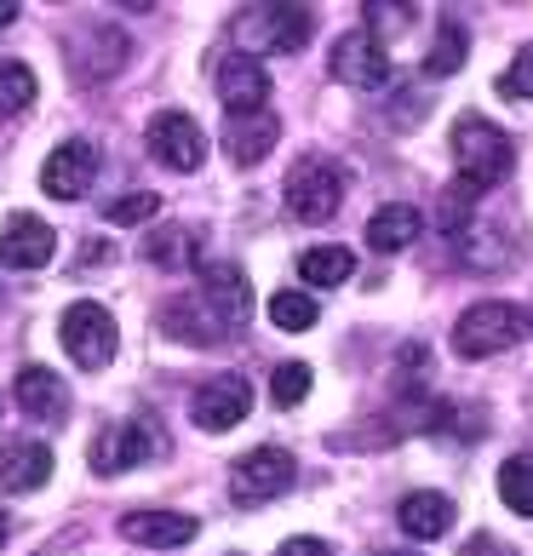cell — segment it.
Returning a JSON list of instances; mask_svg holds the SVG:
<instances>
[{
	"label": "cell",
	"instance_id": "cell-3",
	"mask_svg": "<svg viewBox=\"0 0 533 556\" xmlns=\"http://www.w3.org/2000/svg\"><path fill=\"white\" fill-rule=\"evenodd\" d=\"M522 333H528V316L517 311V304L482 299V304H470V311L459 316V327H454V350H459L465 362H482V356H499V350L522 344Z\"/></svg>",
	"mask_w": 533,
	"mask_h": 556
},
{
	"label": "cell",
	"instance_id": "cell-8",
	"mask_svg": "<svg viewBox=\"0 0 533 556\" xmlns=\"http://www.w3.org/2000/svg\"><path fill=\"white\" fill-rule=\"evenodd\" d=\"M143 143H150V155L173 173H195L201 161H207V132H201L183 110H161L150 121V132H143Z\"/></svg>",
	"mask_w": 533,
	"mask_h": 556
},
{
	"label": "cell",
	"instance_id": "cell-34",
	"mask_svg": "<svg viewBox=\"0 0 533 556\" xmlns=\"http://www.w3.org/2000/svg\"><path fill=\"white\" fill-rule=\"evenodd\" d=\"M7 24H17V7H12V0H0V29H7Z\"/></svg>",
	"mask_w": 533,
	"mask_h": 556
},
{
	"label": "cell",
	"instance_id": "cell-18",
	"mask_svg": "<svg viewBox=\"0 0 533 556\" xmlns=\"http://www.w3.org/2000/svg\"><path fill=\"white\" fill-rule=\"evenodd\" d=\"M52 477V447L47 442H7L0 447V488L7 493H35Z\"/></svg>",
	"mask_w": 533,
	"mask_h": 556
},
{
	"label": "cell",
	"instance_id": "cell-32",
	"mask_svg": "<svg viewBox=\"0 0 533 556\" xmlns=\"http://www.w3.org/2000/svg\"><path fill=\"white\" fill-rule=\"evenodd\" d=\"M276 556H333V551H327L321 540H310V533H299V540H287Z\"/></svg>",
	"mask_w": 533,
	"mask_h": 556
},
{
	"label": "cell",
	"instance_id": "cell-14",
	"mask_svg": "<svg viewBox=\"0 0 533 556\" xmlns=\"http://www.w3.org/2000/svg\"><path fill=\"white\" fill-rule=\"evenodd\" d=\"M52 253H58V236H52V224L35 218V213H17L7 230H0V258H7L12 270H40V264H52Z\"/></svg>",
	"mask_w": 533,
	"mask_h": 556
},
{
	"label": "cell",
	"instance_id": "cell-1",
	"mask_svg": "<svg viewBox=\"0 0 533 556\" xmlns=\"http://www.w3.org/2000/svg\"><path fill=\"white\" fill-rule=\"evenodd\" d=\"M454 161H459V184H470V190H494V184L510 178V167H517V143L505 138V127H494V121L482 115H465L454 121Z\"/></svg>",
	"mask_w": 533,
	"mask_h": 556
},
{
	"label": "cell",
	"instance_id": "cell-19",
	"mask_svg": "<svg viewBox=\"0 0 533 556\" xmlns=\"http://www.w3.org/2000/svg\"><path fill=\"white\" fill-rule=\"evenodd\" d=\"M396 522L414 533V540H442V533L454 528V500H447V493H407Z\"/></svg>",
	"mask_w": 533,
	"mask_h": 556
},
{
	"label": "cell",
	"instance_id": "cell-13",
	"mask_svg": "<svg viewBox=\"0 0 533 556\" xmlns=\"http://www.w3.org/2000/svg\"><path fill=\"white\" fill-rule=\"evenodd\" d=\"M218 98H224V110L236 115H258L264 104H270V75H264L258 58H224L218 64Z\"/></svg>",
	"mask_w": 533,
	"mask_h": 556
},
{
	"label": "cell",
	"instance_id": "cell-26",
	"mask_svg": "<svg viewBox=\"0 0 533 556\" xmlns=\"http://www.w3.org/2000/svg\"><path fill=\"white\" fill-rule=\"evenodd\" d=\"M270 321L281 327V333H310V327L321 321V311H316V299L281 287V293H270Z\"/></svg>",
	"mask_w": 533,
	"mask_h": 556
},
{
	"label": "cell",
	"instance_id": "cell-17",
	"mask_svg": "<svg viewBox=\"0 0 533 556\" xmlns=\"http://www.w3.org/2000/svg\"><path fill=\"white\" fill-rule=\"evenodd\" d=\"M276 138H281V121L276 115H236L230 127H224V155L236 161V167H253V161H264L276 150Z\"/></svg>",
	"mask_w": 533,
	"mask_h": 556
},
{
	"label": "cell",
	"instance_id": "cell-31",
	"mask_svg": "<svg viewBox=\"0 0 533 556\" xmlns=\"http://www.w3.org/2000/svg\"><path fill=\"white\" fill-rule=\"evenodd\" d=\"M470 201H477V190H470V184H454V190L442 195V224H447V230L470 224Z\"/></svg>",
	"mask_w": 533,
	"mask_h": 556
},
{
	"label": "cell",
	"instance_id": "cell-2",
	"mask_svg": "<svg viewBox=\"0 0 533 556\" xmlns=\"http://www.w3.org/2000/svg\"><path fill=\"white\" fill-rule=\"evenodd\" d=\"M316 35V12L310 7H248L236 12V47L241 58H264V52H299Z\"/></svg>",
	"mask_w": 533,
	"mask_h": 556
},
{
	"label": "cell",
	"instance_id": "cell-15",
	"mask_svg": "<svg viewBox=\"0 0 533 556\" xmlns=\"http://www.w3.org/2000/svg\"><path fill=\"white\" fill-rule=\"evenodd\" d=\"M195 528H201V522L183 517V510H127V517H120V533H127L132 545H150V551L190 545Z\"/></svg>",
	"mask_w": 533,
	"mask_h": 556
},
{
	"label": "cell",
	"instance_id": "cell-16",
	"mask_svg": "<svg viewBox=\"0 0 533 556\" xmlns=\"http://www.w3.org/2000/svg\"><path fill=\"white\" fill-rule=\"evenodd\" d=\"M17 407L40 425H58L69 414V390L52 367H24V374H17Z\"/></svg>",
	"mask_w": 533,
	"mask_h": 556
},
{
	"label": "cell",
	"instance_id": "cell-20",
	"mask_svg": "<svg viewBox=\"0 0 533 556\" xmlns=\"http://www.w3.org/2000/svg\"><path fill=\"white\" fill-rule=\"evenodd\" d=\"M419 241V207H379L373 218H367V247L373 253H402V247Z\"/></svg>",
	"mask_w": 533,
	"mask_h": 556
},
{
	"label": "cell",
	"instance_id": "cell-12",
	"mask_svg": "<svg viewBox=\"0 0 533 556\" xmlns=\"http://www.w3.org/2000/svg\"><path fill=\"white\" fill-rule=\"evenodd\" d=\"M155 453V430L143 419H127V425H104L92 437V470L98 477H120V470L143 465Z\"/></svg>",
	"mask_w": 533,
	"mask_h": 556
},
{
	"label": "cell",
	"instance_id": "cell-30",
	"mask_svg": "<svg viewBox=\"0 0 533 556\" xmlns=\"http://www.w3.org/2000/svg\"><path fill=\"white\" fill-rule=\"evenodd\" d=\"M499 92H505V98H533V47H522L517 64L499 75Z\"/></svg>",
	"mask_w": 533,
	"mask_h": 556
},
{
	"label": "cell",
	"instance_id": "cell-7",
	"mask_svg": "<svg viewBox=\"0 0 533 556\" xmlns=\"http://www.w3.org/2000/svg\"><path fill=\"white\" fill-rule=\"evenodd\" d=\"M201 304H207V316L224 327V333L248 327V316H253V281H248V270L230 264V258H207V264H201Z\"/></svg>",
	"mask_w": 533,
	"mask_h": 556
},
{
	"label": "cell",
	"instance_id": "cell-27",
	"mask_svg": "<svg viewBox=\"0 0 533 556\" xmlns=\"http://www.w3.org/2000/svg\"><path fill=\"white\" fill-rule=\"evenodd\" d=\"M190 247H195L190 230H155L143 241V258L161 264V270H183V264H190Z\"/></svg>",
	"mask_w": 533,
	"mask_h": 556
},
{
	"label": "cell",
	"instance_id": "cell-28",
	"mask_svg": "<svg viewBox=\"0 0 533 556\" xmlns=\"http://www.w3.org/2000/svg\"><path fill=\"white\" fill-rule=\"evenodd\" d=\"M310 367L304 362H281L276 367V379H270V396H276V407H299L304 396H310Z\"/></svg>",
	"mask_w": 533,
	"mask_h": 556
},
{
	"label": "cell",
	"instance_id": "cell-6",
	"mask_svg": "<svg viewBox=\"0 0 533 556\" xmlns=\"http://www.w3.org/2000/svg\"><path fill=\"white\" fill-rule=\"evenodd\" d=\"M344 201V173L333 167V161H299L293 173H287V207H293V218L304 224H327L339 213Z\"/></svg>",
	"mask_w": 533,
	"mask_h": 556
},
{
	"label": "cell",
	"instance_id": "cell-11",
	"mask_svg": "<svg viewBox=\"0 0 533 556\" xmlns=\"http://www.w3.org/2000/svg\"><path fill=\"white\" fill-rule=\"evenodd\" d=\"M92 178H98V150L87 138H69V143H58V150L47 155V167H40V190L58 195V201H80L92 190Z\"/></svg>",
	"mask_w": 533,
	"mask_h": 556
},
{
	"label": "cell",
	"instance_id": "cell-36",
	"mask_svg": "<svg viewBox=\"0 0 533 556\" xmlns=\"http://www.w3.org/2000/svg\"><path fill=\"white\" fill-rule=\"evenodd\" d=\"M391 556H419V551H391Z\"/></svg>",
	"mask_w": 533,
	"mask_h": 556
},
{
	"label": "cell",
	"instance_id": "cell-24",
	"mask_svg": "<svg viewBox=\"0 0 533 556\" xmlns=\"http://www.w3.org/2000/svg\"><path fill=\"white\" fill-rule=\"evenodd\" d=\"M499 500L517 517H533V453H510L499 465Z\"/></svg>",
	"mask_w": 533,
	"mask_h": 556
},
{
	"label": "cell",
	"instance_id": "cell-21",
	"mask_svg": "<svg viewBox=\"0 0 533 556\" xmlns=\"http://www.w3.org/2000/svg\"><path fill=\"white\" fill-rule=\"evenodd\" d=\"M161 327H167L178 344H218L224 339V327L207 316V304H201V299H173L167 311H161Z\"/></svg>",
	"mask_w": 533,
	"mask_h": 556
},
{
	"label": "cell",
	"instance_id": "cell-23",
	"mask_svg": "<svg viewBox=\"0 0 533 556\" xmlns=\"http://www.w3.org/2000/svg\"><path fill=\"white\" fill-rule=\"evenodd\" d=\"M351 270H356L351 247H310V253H299V276L310 287H339V281H351Z\"/></svg>",
	"mask_w": 533,
	"mask_h": 556
},
{
	"label": "cell",
	"instance_id": "cell-4",
	"mask_svg": "<svg viewBox=\"0 0 533 556\" xmlns=\"http://www.w3.org/2000/svg\"><path fill=\"white\" fill-rule=\"evenodd\" d=\"M299 482V459L287 447H253V453H241L236 470H230V500L236 505H270L281 500L287 488Z\"/></svg>",
	"mask_w": 533,
	"mask_h": 556
},
{
	"label": "cell",
	"instance_id": "cell-29",
	"mask_svg": "<svg viewBox=\"0 0 533 556\" xmlns=\"http://www.w3.org/2000/svg\"><path fill=\"white\" fill-rule=\"evenodd\" d=\"M155 213H161V195L155 190H127V195H115L110 207H104L110 224H150Z\"/></svg>",
	"mask_w": 533,
	"mask_h": 556
},
{
	"label": "cell",
	"instance_id": "cell-5",
	"mask_svg": "<svg viewBox=\"0 0 533 556\" xmlns=\"http://www.w3.org/2000/svg\"><path fill=\"white\" fill-rule=\"evenodd\" d=\"M58 333H64V350L75 356V367H87V374H98V367H110L115 362V316L104 311V304H92V299H80L64 311V321H58Z\"/></svg>",
	"mask_w": 533,
	"mask_h": 556
},
{
	"label": "cell",
	"instance_id": "cell-35",
	"mask_svg": "<svg viewBox=\"0 0 533 556\" xmlns=\"http://www.w3.org/2000/svg\"><path fill=\"white\" fill-rule=\"evenodd\" d=\"M7 533H12V517H7V510H0V545H7Z\"/></svg>",
	"mask_w": 533,
	"mask_h": 556
},
{
	"label": "cell",
	"instance_id": "cell-10",
	"mask_svg": "<svg viewBox=\"0 0 533 556\" xmlns=\"http://www.w3.org/2000/svg\"><path fill=\"white\" fill-rule=\"evenodd\" d=\"M253 414V384L241 379V374H218L195 390V402H190V419L201 430H236L241 419Z\"/></svg>",
	"mask_w": 533,
	"mask_h": 556
},
{
	"label": "cell",
	"instance_id": "cell-9",
	"mask_svg": "<svg viewBox=\"0 0 533 556\" xmlns=\"http://www.w3.org/2000/svg\"><path fill=\"white\" fill-rule=\"evenodd\" d=\"M333 75L361 87V92H379L384 80H391V52H384V40L373 29H351V35H339V47H333Z\"/></svg>",
	"mask_w": 533,
	"mask_h": 556
},
{
	"label": "cell",
	"instance_id": "cell-25",
	"mask_svg": "<svg viewBox=\"0 0 533 556\" xmlns=\"http://www.w3.org/2000/svg\"><path fill=\"white\" fill-rule=\"evenodd\" d=\"M35 104V70L17 64V58H0V121L24 115Z\"/></svg>",
	"mask_w": 533,
	"mask_h": 556
},
{
	"label": "cell",
	"instance_id": "cell-22",
	"mask_svg": "<svg viewBox=\"0 0 533 556\" xmlns=\"http://www.w3.org/2000/svg\"><path fill=\"white\" fill-rule=\"evenodd\" d=\"M465 52H470V35H465V24H454V17H442V35L430 40V52H424V75H430V80L459 75V70H465Z\"/></svg>",
	"mask_w": 533,
	"mask_h": 556
},
{
	"label": "cell",
	"instance_id": "cell-33",
	"mask_svg": "<svg viewBox=\"0 0 533 556\" xmlns=\"http://www.w3.org/2000/svg\"><path fill=\"white\" fill-rule=\"evenodd\" d=\"M465 556H510V551H505L499 540H487V533H482V540H470V545H465Z\"/></svg>",
	"mask_w": 533,
	"mask_h": 556
}]
</instances>
